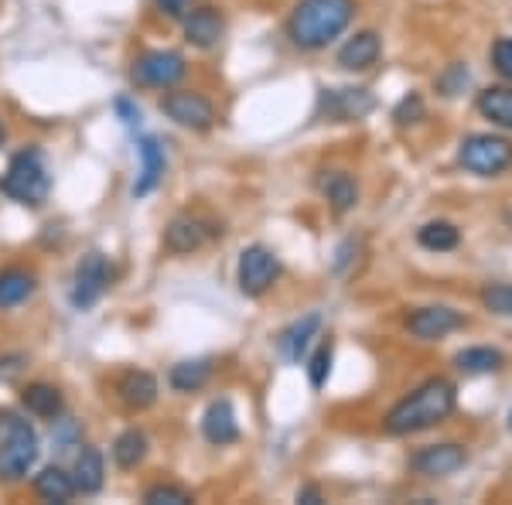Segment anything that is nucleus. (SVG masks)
Instances as JSON below:
<instances>
[{
  "label": "nucleus",
  "mask_w": 512,
  "mask_h": 505,
  "mask_svg": "<svg viewBox=\"0 0 512 505\" xmlns=\"http://www.w3.org/2000/svg\"><path fill=\"white\" fill-rule=\"evenodd\" d=\"M297 502H301V505H321V502H325V495H321L318 485H304L301 492H297Z\"/></svg>",
  "instance_id": "40"
},
{
  "label": "nucleus",
  "mask_w": 512,
  "mask_h": 505,
  "mask_svg": "<svg viewBox=\"0 0 512 505\" xmlns=\"http://www.w3.org/2000/svg\"><path fill=\"white\" fill-rule=\"evenodd\" d=\"M318 188H321V195L328 198L335 215H345L359 205V185H355V178L345 175V171H321Z\"/></svg>",
  "instance_id": "19"
},
{
  "label": "nucleus",
  "mask_w": 512,
  "mask_h": 505,
  "mask_svg": "<svg viewBox=\"0 0 512 505\" xmlns=\"http://www.w3.org/2000/svg\"><path fill=\"white\" fill-rule=\"evenodd\" d=\"M154 7L164 14V18H181L185 21L188 18V11H192V0H154Z\"/></svg>",
  "instance_id": "37"
},
{
  "label": "nucleus",
  "mask_w": 512,
  "mask_h": 505,
  "mask_svg": "<svg viewBox=\"0 0 512 505\" xmlns=\"http://www.w3.org/2000/svg\"><path fill=\"white\" fill-rule=\"evenodd\" d=\"M103 454L96 451V447H82L76 454V468H72V478H76V492L82 495H93L103 488Z\"/></svg>",
  "instance_id": "24"
},
{
  "label": "nucleus",
  "mask_w": 512,
  "mask_h": 505,
  "mask_svg": "<svg viewBox=\"0 0 512 505\" xmlns=\"http://www.w3.org/2000/svg\"><path fill=\"white\" fill-rule=\"evenodd\" d=\"M161 113L185 130H209L216 123V106L202 93H192V89H171L161 99Z\"/></svg>",
  "instance_id": "10"
},
{
  "label": "nucleus",
  "mask_w": 512,
  "mask_h": 505,
  "mask_svg": "<svg viewBox=\"0 0 512 505\" xmlns=\"http://www.w3.org/2000/svg\"><path fill=\"white\" fill-rule=\"evenodd\" d=\"M0 140H4V127H0Z\"/></svg>",
  "instance_id": "42"
},
{
  "label": "nucleus",
  "mask_w": 512,
  "mask_h": 505,
  "mask_svg": "<svg viewBox=\"0 0 512 505\" xmlns=\"http://www.w3.org/2000/svg\"><path fill=\"white\" fill-rule=\"evenodd\" d=\"M0 192L21 205H31V209L45 202L48 192H52V175H48L45 154L38 147H24V151L14 154L4 178H0Z\"/></svg>",
  "instance_id": "3"
},
{
  "label": "nucleus",
  "mask_w": 512,
  "mask_h": 505,
  "mask_svg": "<svg viewBox=\"0 0 512 505\" xmlns=\"http://www.w3.org/2000/svg\"><path fill=\"white\" fill-rule=\"evenodd\" d=\"M113 284V267L103 253H86L76 263V277H72V308L89 311L93 304L110 291Z\"/></svg>",
  "instance_id": "7"
},
{
  "label": "nucleus",
  "mask_w": 512,
  "mask_h": 505,
  "mask_svg": "<svg viewBox=\"0 0 512 505\" xmlns=\"http://www.w3.org/2000/svg\"><path fill=\"white\" fill-rule=\"evenodd\" d=\"M492 69L499 72L502 79L512 82V35H502L492 45Z\"/></svg>",
  "instance_id": "35"
},
{
  "label": "nucleus",
  "mask_w": 512,
  "mask_h": 505,
  "mask_svg": "<svg viewBox=\"0 0 512 505\" xmlns=\"http://www.w3.org/2000/svg\"><path fill=\"white\" fill-rule=\"evenodd\" d=\"M383 55V38L376 31H355V35L338 48V65L345 72H366L373 69Z\"/></svg>",
  "instance_id": "14"
},
{
  "label": "nucleus",
  "mask_w": 512,
  "mask_h": 505,
  "mask_svg": "<svg viewBox=\"0 0 512 505\" xmlns=\"http://www.w3.org/2000/svg\"><path fill=\"white\" fill-rule=\"evenodd\" d=\"M403 328H407L417 342H441V338L465 328V314L448 308V304H427V308L410 311L407 318H403Z\"/></svg>",
  "instance_id": "9"
},
{
  "label": "nucleus",
  "mask_w": 512,
  "mask_h": 505,
  "mask_svg": "<svg viewBox=\"0 0 512 505\" xmlns=\"http://www.w3.org/2000/svg\"><path fill=\"white\" fill-rule=\"evenodd\" d=\"M355 18V0H297L287 18V38L304 52H321Z\"/></svg>",
  "instance_id": "2"
},
{
  "label": "nucleus",
  "mask_w": 512,
  "mask_h": 505,
  "mask_svg": "<svg viewBox=\"0 0 512 505\" xmlns=\"http://www.w3.org/2000/svg\"><path fill=\"white\" fill-rule=\"evenodd\" d=\"M332 359H335V349H332V342H321L315 355L308 359V379H311V386L321 389L328 383V376H332Z\"/></svg>",
  "instance_id": "33"
},
{
  "label": "nucleus",
  "mask_w": 512,
  "mask_h": 505,
  "mask_svg": "<svg viewBox=\"0 0 512 505\" xmlns=\"http://www.w3.org/2000/svg\"><path fill=\"white\" fill-rule=\"evenodd\" d=\"M185 72H188L185 55L171 52V48H158V52L140 55V59L134 62L130 79H134L137 86H144V89H171V86H178V82L185 79Z\"/></svg>",
  "instance_id": "8"
},
{
  "label": "nucleus",
  "mask_w": 512,
  "mask_h": 505,
  "mask_svg": "<svg viewBox=\"0 0 512 505\" xmlns=\"http://www.w3.org/2000/svg\"><path fill=\"white\" fill-rule=\"evenodd\" d=\"M222 31H226V21L216 7H198V11H188L185 18V38L188 45L195 48H216L222 41Z\"/></svg>",
  "instance_id": "17"
},
{
  "label": "nucleus",
  "mask_w": 512,
  "mask_h": 505,
  "mask_svg": "<svg viewBox=\"0 0 512 505\" xmlns=\"http://www.w3.org/2000/svg\"><path fill=\"white\" fill-rule=\"evenodd\" d=\"M465 86H468V65L465 62H451L448 69H444L441 76L434 79V89L441 96H448V99L465 93Z\"/></svg>",
  "instance_id": "30"
},
{
  "label": "nucleus",
  "mask_w": 512,
  "mask_h": 505,
  "mask_svg": "<svg viewBox=\"0 0 512 505\" xmlns=\"http://www.w3.org/2000/svg\"><path fill=\"white\" fill-rule=\"evenodd\" d=\"M144 502L147 505H185V502H195L192 499V492L188 488H181V485H151L144 492Z\"/></svg>",
  "instance_id": "34"
},
{
  "label": "nucleus",
  "mask_w": 512,
  "mask_h": 505,
  "mask_svg": "<svg viewBox=\"0 0 512 505\" xmlns=\"http://www.w3.org/2000/svg\"><path fill=\"white\" fill-rule=\"evenodd\" d=\"M465 461H468L465 444L444 441V444H427V447H420V451H414L407 468L420 478H448L458 468H465Z\"/></svg>",
  "instance_id": "11"
},
{
  "label": "nucleus",
  "mask_w": 512,
  "mask_h": 505,
  "mask_svg": "<svg viewBox=\"0 0 512 505\" xmlns=\"http://www.w3.org/2000/svg\"><path fill=\"white\" fill-rule=\"evenodd\" d=\"M117 393H120V400L127 403L130 410H147V407H154L158 403V379L151 376V372H127V376L120 379V386H117Z\"/></svg>",
  "instance_id": "20"
},
{
  "label": "nucleus",
  "mask_w": 512,
  "mask_h": 505,
  "mask_svg": "<svg viewBox=\"0 0 512 505\" xmlns=\"http://www.w3.org/2000/svg\"><path fill=\"white\" fill-rule=\"evenodd\" d=\"M35 492H38V499L65 505V502L72 499V495H76V478H72L65 468L52 465V468H45V471H41V475L35 478Z\"/></svg>",
  "instance_id": "26"
},
{
  "label": "nucleus",
  "mask_w": 512,
  "mask_h": 505,
  "mask_svg": "<svg viewBox=\"0 0 512 505\" xmlns=\"http://www.w3.org/2000/svg\"><path fill=\"white\" fill-rule=\"evenodd\" d=\"M458 407V386L444 376L424 379L417 389H410L396 407L383 417V430L390 437H410L420 430H431L451 417Z\"/></svg>",
  "instance_id": "1"
},
{
  "label": "nucleus",
  "mask_w": 512,
  "mask_h": 505,
  "mask_svg": "<svg viewBox=\"0 0 512 505\" xmlns=\"http://www.w3.org/2000/svg\"><path fill=\"white\" fill-rule=\"evenodd\" d=\"M117 113H120V120L127 123V127H137V123H140V110H137L134 103H130L127 96L117 99Z\"/></svg>",
  "instance_id": "38"
},
{
  "label": "nucleus",
  "mask_w": 512,
  "mask_h": 505,
  "mask_svg": "<svg viewBox=\"0 0 512 505\" xmlns=\"http://www.w3.org/2000/svg\"><path fill=\"white\" fill-rule=\"evenodd\" d=\"M427 117V103L420 93H407L400 99V103L393 106V123L396 127H414V123H420Z\"/></svg>",
  "instance_id": "32"
},
{
  "label": "nucleus",
  "mask_w": 512,
  "mask_h": 505,
  "mask_svg": "<svg viewBox=\"0 0 512 505\" xmlns=\"http://www.w3.org/2000/svg\"><path fill=\"white\" fill-rule=\"evenodd\" d=\"M21 403L28 407V413H35V417H45V420H55V417H62V393L55 386H48V383H31V386H24V393H21Z\"/></svg>",
  "instance_id": "27"
},
{
  "label": "nucleus",
  "mask_w": 512,
  "mask_h": 505,
  "mask_svg": "<svg viewBox=\"0 0 512 505\" xmlns=\"http://www.w3.org/2000/svg\"><path fill=\"white\" fill-rule=\"evenodd\" d=\"M202 434L209 444L226 447L239 441V424H236V410L229 400H212L209 410L202 417Z\"/></svg>",
  "instance_id": "16"
},
{
  "label": "nucleus",
  "mask_w": 512,
  "mask_h": 505,
  "mask_svg": "<svg viewBox=\"0 0 512 505\" xmlns=\"http://www.w3.org/2000/svg\"><path fill=\"white\" fill-rule=\"evenodd\" d=\"M21 355H7V359H0V379H14L21 372Z\"/></svg>",
  "instance_id": "39"
},
{
  "label": "nucleus",
  "mask_w": 512,
  "mask_h": 505,
  "mask_svg": "<svg viewBox=\"0 0 512 505\" xmlns=\"http://www.w3.org/2000/svg\"><path fill=\"white\" fill-rule=\"evenodd\" d=\"M38 434L18 413H0V478L21 482L38 461Z\"/></svg>",
  "instance_id": "4"
},
{
  "label": "nucleus",
  "mask_w": 512,
  "mask_h": 505,
  "mask_svg": "<svg viewBox=\"0 0 512 505\" xmlns=\"http://www.w3.org/2000/svg\"><path fill=\"white\" fill-rule=\"evenodd\" d=\"M417 243L427 253H451L461 246V229L448 219H431L417 229Z\"/></svg>",
  "instance_id": "22"
},
{
  "label": "nucleus",
  "mask_w": 512,
  "mask_h": 505,
  "mask_svg": "<svg viewBox=\"0 0 512 505\" xmlns=\"http://www.w3.org/2000/svg\"><path fill=\"white\" fill-rule=\"evenodd\" d=\"M280 277V260L274 250L267 246H246L239 253V267H236V284L246 297H263Z\"/></svg>",
  "instance_id": "6"
},
{
  "label": "nucleus",
  "mask_w": 512,
  "mask_h": 505,
  "mask_svg": "<svg viewBox=\"0 0 512 505\" xmlns=\"http://www.w3.org/2000/svg\"><path fill=\"white\" fill-rule=\"evenodd\" d=\"M216 236H222V229L216 222L195 219V215H178V219H171V226L164 229V246H168L171 253H195Z\"/></svg>",
  "instance_id": "13"
},
{
  "label": "nucleus",
  "mask_w": 512,
  "mask_h": 505,
  "mask_svg": "<svg viewBox=\"0 0 512 505\" xmlns=\"http://www.w3.org/2000/svg\"><path fill=\"white\" fill-rule=\"evenodd\" d=\"M137 154H140V178L134 185V195L144 198L161 185L164 178V151L154 137H140L137 140Z\"/></svg>",
  "instance_id": "18"
},
{
  "label": "nucleus",
  "mask_w": 512,
  "mask_h": 505,
  "mask_svg": "<svg viewBox=\"0 0 512 505\" xmlns=\"http://www.w3.org/2000/svg\"><path fill=\"white\" fill-rule=\"evenodd\" d=\"M318 331H321V314L318 311L304 314V318H297L294 325H287L284 331H280V335H277V349L284 352L291 362H301L304 355H308L311 345H315Z\"/></svg>",
  "instance_id": "15"
},
{
  "label": "nucleus",
  "mask_w": 512,
  "mask_h": 505,
  "mask_svg": "<svg viewBox=\"0 0 512 505\" xmlns=\"http://www.w3.org/2000/svg\"><path fill=\"white\" fill-rule=\"evenodd\" d=\"M144 458H147V434L144 430L130 427V430H123L117 441H113V461H117V468L134 471Z\"/></svg>",
  "instance_id": "29"
},
{
  "label": "nucleus",
  "mask_w": 512,
  "mask_h": 505,
  "mask_svg": "<svg viewBox=\"0 0 512 505\" xmlns=\"http://www.w3.org/2000/svg\"><path fill=\"white\" fill-rule=\"evenodd\" d=\"M31 294H35V273H28L21 267L0 270V311L18 308Z\"/></svg>",
  "instance_id": "23"
},
{
  "label": "nucleus",
  "mask_w": 512,
  "mask_h": 505,
  "mask_svg": "<svg viewBox=\"0 0 512 505\" xmlns=\"http://www.w3.org/2000/svg\"><path fill=\"white\" fill-rule=\"evenodd\" d=\"M212 379V359H188L168 372V383L178 393H198Z\"/></svg>",
  "instance_id": "28"
},
{
  "label": "nucleus",
  "mask_w": 512,
  "mask_h": 505,
  "mask_svg": "<svg viewBox=\"0 0 512 505\" xmlns=\"http://www.w3.org/2000/svg\"><path fill=\"white\" fill-rule=\"evenodd\" d=\"M509 434H512V407H509Z\"/></svg>",
  "instance_id": "41"
},
{
  "label": "nucleus",
  "mask_w": 512,
  "mask_h": 505,
  "mask_svg": "<svg viewBox=\"0 0 512 505\" xmlns=\"http://www.w3.org/2000/svg\"><path fill=\"white\" fill-rule=\"evenodd\" d=\"M454 366L465 372V376H489V372H499L506 366V355L492 349V345H475V349L454 355Z\"/></svg>",
  "instance_id": "25"
},
{
  "label": "nucleus",
  "mask_w": 512,
  "mask_h": 505,
  "mask_svg": "<svg viewBox=\"0 0 512 505\" xmlns=\"http://www.w3.org/2000/svg\"><path fill=\"white\" fill-rule=\"evenodd\" d=\"M52 441H55V447H59V451H69V447L79 444V427L72 424V420H59V417H55Z\"/></svg>",
  "instance_id": "36"
},
{
  "label": "nucleus",
  "mask_w": 512,
  "mask_h": 505,
  "mask_svg": "<svg viewBox=\"0 0 512 505\" xmlns=\"http://www.w3.org/2000/svg\"><path fill=\"white\" fill-rule=\"evenodd\" d=\"M482 308L499 314V318H512V284H485L482 287Z\"/></svg>",
  "instance_id": "31"
},
{
  "label": "nucleus",
  "mask_w": 512,
  "mask_h": 505,
  "mask_svg": "<svg viewBox=\"0 0 512 505\" xmlns=\"http://www.w3.org/2000/svg\"><path fill=\"white\" fill-rule=\"evenodd\" d=\"M458 164L478 178H499L512 168V140L499 134H468L458 147Z\"/></svg>",
  "instance_id": "5"
},
{
  "label": "nucleus",
  "mask_w": 512,
  "mask_h": 505,
  "mask_svg": "<svg viewBox=\"0 0 512 505\" xmlns=\"http://www.w3.org/2000/svg\"><path fill=\"white\" fill-rule=\"evenodd\" d=\"M478 113H482L485 120H492L495 127L502 130H512V86H489L482 89L475 99Z\"/></svg>",
  "instance_id": "21"
},
{
  "label": "nucleus",
  "mask_w": 512,
  "mask_h": 505,
  "mask_svg": "<svg viewBox=\"0 0 512 505\" xmlns=\"http://www.w3.org/2000/svg\"><path fill=\"white\" fill-rule=\"evenodd\" d=\"M318 110L335 123H352L376 110V96L369 89H321Z\"/></svg>",
  "instance_id": "12"
}]
</instances>
